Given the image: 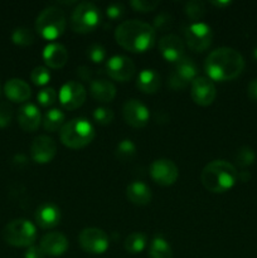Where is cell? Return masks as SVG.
Instances as JSON below:
<instances>
[{"mask_svg":"<svg viewBox=\"0 0 257 258\" xmlns=\"http://www.w3.org/2000/svg\"><path fill=\"white\" fill-rule=\"evenodd\" d=\"M204 70L211 81H232L243 72L244 59L241 53L233 48H217L207 57Z\"/></svg>","mask_w":257,"mask_h":258,"instance_id":"obj_1","label":"cell"},{"mask_svg":"<svg viewBox=\"0 0 257 258\" xmlns=\"http://www.w3.org/2000/svg\"><path fill=\"white\" fill-rule=\"evenodd\" d=\"M115 39L126 50L146 52L155 43L156 32L149 23L138 19L125 20L116 28Z\"/></svg>","mask_w":257,"mask_h":258,"instance_id":"obj_2","label":"cell"},{"mask_svg":"<svg viewBox=\"0 0 257 258\" xmlns=\"http://www.w3.org/2000/svg\"><path fill=\"white\" fill-rule=\"evenodd\" d=\"M238 180V171L226 160H213L207 164L201 174V181L212 193H224Z\"/></svg>","mask_w":257,"mask_h":258,"instance_id":"obj_3","label":"cell"},{"mask_svg":"<svg viewBox=\"0 0 257 258\" xmlns=\"http://www.w3.org/2000/svg\"><path fill=\"white\" fill-rule=\"evenodd\" d=\"M60 141L70 149H82L95 138L92 123L82 117H76L63 125L59 133Z\"/></svg>","mask_w":257,"mask_h":258,"instance_id":"obj_4","label":"cell"},{"mask_svg":"<svg viewBox=\"0 0 257 258\" xmlns=\"http://www.w3.org/2000/svg\"><path fill=\"white\" fill-rule=\"evenodd\" d=\"M67 25L65 12L58 7H48L35 20V30L42 38L53 40L63 34Z\"/></svg>","mask_w":257,"mask_h":258,"instance_id":"obj_5","label":"cell"},{"mask_svg":"<svg viewBox=\"0 0 257 258\" xmlns=\"http://www.w3.org/2000/svg\"><path fill=\"white\" fill-rule=\"evenodd\" d=\"M3 238L10 246L30 247L37 239V228L28 219H14L4 227Z\"/></svg>","mask_w":257,"mask_h":258,"instance_id":"obj_6","label":"cell"},{"mask_svg":"<svg viewBox=\"0 0 257 258\" xmlns=\"http://www.w3.org/2000/svg\"><path fill=\"white\" fill-rule=\"evenodd\" d=\"M101 12L93 3H80L71 15V28L77 33H88L98 27Z\"/></svg>","mask_w":257,"mask_h":258,"instance_id":"obj_7","label":"cell"},{"mask_svg":"<svg viewBox=\"0 0 257 258\" xmlns=\"http://www.w3.org/2000/svg\"><path fill=\"white\" fill-rule=\"evenodd\" d=\"M78 242L83 251L92 254H101L107 251L110 246L108 236L100 228H85L78 236Z\"/></svg>","mask_w":257,"mask_h":258,"instance_id":"obj_8","label":"cell"},{"mask_svg":"<svg viewBox=\"0 0 257 258\" xmlns=\"http://www.w3.org/2000/svg\"><path fill=\"white\" fill-rule=\"evenodd\" d=\"M185 40L189 48L196 52H203L212 44L213 33L212 28L206 23H193L185 28Z\"/></svg>","mask_w":257,"mask_h":258,"instance_id":"obj_9","label":"cell"},{"mask_svg":"<svg viewBox=\"0 0 257 258\" xmlns=\"http://www.w3.org/2000/svg\"><path fill=\"white\" fill-rule=\"evenodd\" d=\"M86 88L76 81H68L60 87L59 101L66 110H76L81 107L86 100Z\"/></svg>","mask_w":257,"mask_h":258,"instance_id":"obj_10","label":"cell"},{"mask_svg":"<svg viewBox=\"0 0 257 258\" xmlns=\"http://www.w3.org/2000/svg\"><path fill=\"white\" fill-rule=\"evenodd\" d=\"M106 71L112 80L125 82L135 75V64L131 58L125 55H113L106 63Z\"/></svg>","mask_w":257,"mask_h":258,"instance_id":"obj_11","label":"cell"},{"mask_svg":"<svg viewBox=\"0 0 257 258\" xmlns=\"http://www.w3.org/2000/svg\"><path fill=\"white\" fill-rule=\"evenodd\" d=\"M150 175L160 185H171L179 176L178 166L169 159H158L150 166Z\"/></svg>","mask_w":257,"mask_h":258,"instance_id":"obj_12","label":"cell"},{"mask_svg":"<svg viewBox=\"0 0 257 258\" xmlns=\"http://www.w3.org/2000/svg\"><path fill=\"white\" fill-rule=\"evenodd\" d=\"M57 154V144L52 138L47 135H40L33 140L30 146L32 159L38 164H47L53 160Z\"/></svg>","mask_w":257,"mask_h":258,"instance_id":"obj_13","label":"cell"},{"mask_svg":"<svg viewBox=\"0 0 257 258\" xmlns=\"http://www.w3.org/2000/svg\"><path fill=\"white\" fill-rule=\"evenodd\" d=\"M122 115L126 122L136 128L146 126V123L149 122V118H150L149 108L135 98L126 101L122 107Z\"/></svg>","mask_w":257,"mask_h":258,"instance_id":"obj_14","label":"cell"},{"mask_svg":"<svg viewBox=\"0 0 257 258\" xmlns=\"http://www.w3.org/2000/svg\"><path fill=\"white\" fill-rule=\"evenodd\" d=\"M191 98L199 106H209L216 100L217 90L214 83L207 77H197L191 82Z\"/></svg>","mask_w":257,"mask_h":258,"instance_id":"obj_15","label":"cell"},{"mask_svg":"<svg viewBox=\"0 0 257 258\" xmlns=\"http://www.w3.org/2000/svg\"><path fill=\"white\" fill-rule=\"evenodd\" d=\"M159 52L169 62H178L184 57V43L175 34H166L159 39Z\"/></svg>","mask_w":257,"mask_h":258,"instance_id":"obj_16","label":"cell"},{"mask_svg":"<svg viewBox=\"0 0 257 258\" xmlns=\"http://www.w3.org/2000/svg\"><path fill=\"white\" fill-rule=\"evenodd\" d=\"M39 247L44 252L45 256L58 257L66 253L68 249V239L67 237L59 232H50L47 233L40 239Z\"/></svg>","mask_w":257,"mask_h":258,"instance_id":"obj_17","label":"cell"},{"mask_svg":"<svg viewBox=\"0 0 257 258\" xmlns=\"http://www.w3.org/2000/svg\"><path fill=\"white\" fill-rule=\"evenodd\" d=\"M18 122L27 133H33L39 127L42 122V115L39 108L33 103H25L18 111Z\"/></svg>","mask_w":257,"mask_h":258,"instance_id":"obj_18","label":"cell"},{"mask_svg":"<svg viewBox=\"0 0 257 258\" xmlns=\"http://www.w3.org/2000/svg\"><path fill=\"white\" fill-rule=\"evenodd\" d=\"M60 221V211L55 204L44 203L35 212V222L44 229L53 228Z\"/></svg>","mask_w":257,"mask_h":258,"instance_id":"obj_19","label":"cell"},{"mask_svg":"<svg viewBox=\"0 0 257 258\" xmlns=\"http://www.w3.org/2000/svg\"><path fill=\"white\" fill-rule=\"evenodd\" d=\"M4 93L13 102H25L32 96V90L30 86L20 78H12L5 83Z\"/></svg>","mask_w":257,"mask_h":258,"instance_id":"obj_20","label":"cell"},{"mask_svg":"<svg viewBox=\"0 0 257 258\" xmlns=\"http://www.w3.org/2000/svg\"><path fill=\"white\" fill-rule=\"evenodd\" d=\"M43 59L45 64L50 68H62L68 60V52L65 45L59 43H50L45 45L43 50Z\"/></svg>","mask_w":257,"mask_h":258,"instance_id":"obj_21","label":"cell"},{"mask_svg":"<svg viewBox=\"0 0 257 258\" xmlns=\"http://www.w3.org/2000/svg\"><path fill=\"white\" fill-rule=\"evenodd\" d=\"M90 92L95 100L100 102H111L116 96V87L107 80L91 81Z\"/></svg>","mask_w":257,"mask_h":258,"instance_id":"obj_22","label":"cell"},{"mask_svg":"<svg viewBox=\"0 0 257 258\" xmlns=\"http://www.w3.org/2000/svg\"><path fill=\"white\" fill-rule=\"evenodd\" d=\"M126 194L131 203L136 206H146L151 201V190L143 181H133L127 185Z\"/></svg>","mask_w":257,"mask_h":258,"instance_id":"obj_23","label":"cell"},{"mask_svg":"<svg viewBox=\"0 0 257 258\" xmlns=\"http://www.w3.org/2000/svg\"><path fill=\"white\" fill-rule=\"evenodd\" d=\"M160 76L154 70H143L138 76L136 86L144 93H155L160 88Z\"/></svg>","mask_w":257,"mask_h":258,"instance_id":"obj_24","label":"cell"},{"mask_svg":"<svg viewBox=\"0 0 257 258\" xmlns=\"http://www.w3.org/2000/svg\"><path fill=\"white\" fill-rule=\"evenodd\" d=\"M174 72L179 76L186 83H190L198 77V68L194 60L189 57H183L175 63Z\"/></svg>","mask_w":257,"mask_h":258,"instance_id":"obj_25","label":"cell"},{"mask_svg":"<svg viewBox=\"0 0 257 258\" xmlns=\"http://www.w3.org/2000/svg\"><path fill=\"white\" fill-rule=\"evenodd\" d=\"M65 120L66 116L62 111L58 110V108H52V110L45 112L44 118H43V127L49 133H55L63 127Z\"/></svg>","mask_w":257,"mask_h":258,"instance_id":"obj_26","label":"cell"},{"mask_svg":"<svg viewBox=\"0 0 257 258\" xmlns=\"http://www.w3.org/2000/svg\"><path fill=\"white\" fill-rule=\"evenodd\" d=\"M173 252H171L170 244L163 237H155L151 241L150 247H149V258H171Z\"/></svg>","mask_w":257,"mask_h":258,"instance_id":"obj_27","label":"cell"},{"mask_svg":"<svg viewBox=\"0 0 257 258\" xmlns=\"http://www.w3.org/2000/svg\"><path fill=\"white\" fill-rule=\"evenodd\" d=\"M116 158L122 163L130 161L136 155V146L130 139H123L116 146Z\"/></svg>","mask_w":257,"mask_h":258,"instance_id":"obj_28","label":"cell"},{"mask_svg":"<svg viewBox=\"0 0 257 258\" xmlns=\"http://www.w3.org/2000/svg\"><path fill=\"white\" fill-rule=\"evenodd\" d=\"M146 247V237L144 236L143 233H139V232H135V233H131L130 236L126 238L125 241V249L128 252V253H140L145 249Z\"/></svg>","mask_w":257,"mask_h":258,"instance_id":"obj_29","label":"cell"},{"mask_svg":"<svg viewBox=\"0 0 257 258\" xmlns=\"http://www.w3.org/2000/svg\"><path fill=\"white\" fill-rule=\"evenodd\" d=\"M12 40L17 45H22V47H27L34 43V34L30 29L24 27H19L14 29L12 33Z\"/></svg>","mask_w":257,"mask_h":258,"instance_id":"obj_30","label":"cell"},{"mask_svg":"<svg viewBox=\"0 0 257 258\" xmlns=\"http://www.w3.org/2000/svg\"><path fill=\"white\" fill-rule=\"evenodd\" d=\"M234 160L238 164L241 168H247V166L252 165L256 160V153L249 146H241L237 150L236 155H234Z\"/></svg>","mask_w":257,"mask_h":258,"instance_id":"obj_31","label":"cell"},{"mask_svg":"<svg viewBox=\"0 0 257 258\" xmlns=\"http://www.w3.org/2000/svg\"><path fill=\"white\" fill-rule=\"evenodd\" d=\"M185 13L190 19L199 20L206 14V5L199 0H191L185 4Z\"/></svg>","mask_w":257,"mask_h":258,"instance_id":"obj_32","label":"cell"},{"mask_svg":"<svg viewBox=\"0 0 257 258\" xmlns=\"http://www.w3.org/2000/svg\"><path fill=\"white\" fill-rule=\"evenodd\" d=\"M30 78H32L33 83L37 86H44L49 82L50 80V73L49 71L45 67H42V66H38L30 73Z\"/></svg>","mask_w":257,"mask_h":258,"instance_id":"obj_33","label":"cell"},{"mask_svg":"<svg viewBox=\"0 0 257 258\" xmlns=\"http://www.w3.org/2000/svg\"><path fill=\"white\" fill-rule=\"evenodd\" d=\"M174 19L170 14L168 13H160L159 15H156L155 19H154V25L153 28L159 32H165V30H169L171 27H173Z\"/></svg>","mask_w":257,"mask_h":258,"instance_id":"obj_34","label":"cell"},{"mask_svg":"<svg viewBox=\"0 0 257 258\" xmlns=\"http://www.w3.org/2000/svg\"><path fill=\"white\" fill-rule=\"evenodd\" d=\"M93 118L100 125H110L113 120V111L107 107H97L93 111Z\"/></svg>","mask_w":257,"mask_h":258,"instance_id":"obj_35","label":"cell"},{"mask_svg":"<svg viewBox=\"0 0 257 258\" xmlns=\"http://www.w3.org/2000/svg\"><path fill=\"white\" fill-rule=\"evenodd\" d=\"M37 98L40 105L44 106V107H48V106H52L55 102V100H57V92L52 87L43 88L42 91H39Z\"/></svg>","mask_w":257,"mask_h":258,"instance_id":"obj_36","label":"cell"},{"mask_svg":"<svg viewBox=\"0 0 257 258\" xmlns=\"http://www.w3.org/2000/svg\"><path fill=\"white\" fill-rule=\"evenodd\" d=\"M87 55L93 63H101L106 58V49L98 43H93L88 47Z\"/></svg>","mask_w":257,"mask_h":258,"instance_id":"obj_37","label":"cell"},{"mask_svg":"<svg viewBox=\"0 0 257 258\" xmlns=\"http://www.w3.org/2000/svg\"><path fill=\"white\" fill-rule=\"evenodd\" d=\"M160 4L159 0H133L130 2V5L136 10V12L148 13L155 9Z\"/></svg>","mask_w":257,"mask_h":258,"instance_id":"obj_38","label":"cell"},{"mask_svg":"<svg viewBox=\"0 0 257 258\" xmlns=\"http://www.w3.org/2000/svg\"><path fill=\"white\" fill-rule=\"evenodd\" d=\"M13 118V108L8 102H0V128L10 125Z\"/></svg>","mask_w":257,"mask_h":258,"instance_id":"obj_39","label":"cell"},{"mask_svg":"<svg viewBox=\"0 0 257 258\" xmlns=\"http://www.w3.org/2000/svg\"><path fill=\"white\" fill-rule=\"evenodd\" d=\"M106 14L110 19H120L123 14H125V7L121 3H113L110 4L106 9Z\"/></svg>","mask_w":257,"mask_h":258,"instance_id":"obj_40","label":"cell"},{"mask_svg":"<svg viewBox=\"0 0 257 258\" xmlns=\"http://www.w3.org/2000/svg\"><path fill=\"white\" fill-rule=\"evenodd\" d=\"M168 85L170 86L173 90H184V88L188 86V83H186L185 81L181 80V78L173 71L168 78Z\"/></svg>","mask_w":257,"mask_h":258,"instance_id":"obj_41","label":"cell"},{"mask_svg":"<svg viewBox=\"0 0 257 258\" xmlns=\"http://www.w3.org/2000/svg\"><path fill=\"white\" fill-rule=\"evenodd\" d=\"M24 258H45V254L39 246H30L24 253Z\"/></svg>","mask_w":257,"mask_h":258,"instance_id":"obj_42","label":"cell"},{"mask_svg":"<svg viewBox=\"0 0 257 258\" xmlns=\"http://www.w3.org/2000/svg\"><path fill=\"white\" fill-rule=\"evenodd\" d=\"M76 73H77L78 77L82 81H85V82H88V81H91V78H92V71H91V68H88L87 66H81V67H78Z\"/></svg>","mask_w":257,"mask_h":258,"instance_id":"obj_43","label":"cell"},{"mask_svg":"<svg viewBox=\"0 0 257 258\" xmlns=\"http://www.w3.org/2000/svg\"><path fill=\"white\" fill-rule=\"evenodd\" d=\"M247 93H248V97L252 101L257 102V78L252 80L248 83V87H247Z\"/></svg>","mask_w":257,"mask_h":258,"instance_id":"obj_44","label":"cell"},{"mask_svg":"<svg viewBox=\"0 0 257 258\" xmlns=\"http://www.w3.org/2000/svg\"><path fill=\"white\" fill-rule=\"evenodd\" d=\"M238 179L242 183H247V181H249V179H251V174H249L248 171L243 170L241 171V173H238Z\"/></svg>","mask_w":257,"mask_h":258,"instance_id":"obj_45","label":"cell"},{"mask_svg":"<svg viewBox=\"0 0 257 258\" xmlns=\"http://www.w3.org/2000/svg\"><path fill=\"white\" fill-rule=\"evenodd\" d=\"M27 161H28L27 158H25L24 155H20V154L14 158V163L19 164V165H20V164H23V165H27Z\"/></svg>","mask_w":257,"mask_h":258,"instance_id":"obj_46","label":"cell"},{"mask_svg":"<svg viewBox=\"0 0 257 258\" xmlns=\"http://www.w3.org/2000/svg\"><path fill=\"white\" fill-rule=\"evenodd\" d=\"M212 4L216 5V7L222 8V7H227V5H229L231 4V2H213Z\"/></svg>","mask_w":257,"mask_h":258,"instance_id":"obj_47","label":"cell"},{"mask_svg":"<svg viewBox=\"0 0 257 258\" xmlns=\"http://www.w3.org/2000/svg\"><path fill=\"white\" fill-rule=\"evenodd\" d=\"M253 58L257 60V47L253 49Z\"/></svg>","mask_w":257,"mask_h":258,"instance_id":"obj_48","label":"cell"},{"mask_svg":"<svg viewBox=\"0 0 257 258\" xmlns=\"http://www.w3.org/2000/svg\"><path fill=\"white\" fill-rule=\"evenodd\" d=\"M0 92H2V88H0Z\"/></svg>","mask_w":257,"mask_h":258,"instance_id":"obj_49","label":"cell"}]
</instances>
